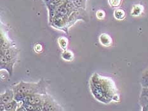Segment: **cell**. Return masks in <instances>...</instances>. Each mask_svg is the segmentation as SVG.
I'll return each instance as SVG.
<instances>
[{
	"label": "cell",
	"instance_id": "1",
	"mask_svg": "<svg viewBox=\"0 0 148 111\" xmlns=\"http://www.w3.org/2000/svg\"><path fill=\"white\" fill-rule=\"evenodd\" d=\"M48 82L41 79L37 82H26L21 81L18 83L13 86L12 89L14 93H22L25 96L31 94H42L46 95Z\"/></svg>",
	"mask_w": 148,
	"mask_h": 111
},
{
	"label": "cell",
	"instance_id": "2",
	"mask_svg": "<svg viewBox=\"0 0 148 111\" xmlns=\"http://www.w3.org/2000/svg\"><path fill=\"white\" fill-rule=\"evenodd\" d=\"M90 84H92L95 88L99 89L111 99L115 97V88L112 81L99 76L97 73H95L92 76Z\"/></svg>",
	"mask_w": 148,
	"mask_h": 111
},
{
	"label": "cell",
	"instance_id": "3",
	"mask_svg": "<svg viewBox=\"0 0 148 111\" xmlns=\"http://www.w3.org/2000/svg\"><path fill=\"white\" fill-rule=\"evenodd\" d=\"M78 20H83L88 22L89 18L88 15L85 12V9L76 8L71 14L69 16L68 22H67V27L69 28Z\"/></svg>",
	"mask_w": 148,
	"mask_h": 111
},
{
	"label": "cell",
	"instance_id": "4",
	"mask_svg": "<svg viewBox=\"0 0 148 111\" xmlns=\"http://www.w3.org/2000/svg\"><path fill=\"white\" fill-rule=\"evenodd\" d=\"M46 95L38 93L27 95L25 96L22 102L32 105V106H34L35 107L40 106V105L43 104Z\"/></svg>",
	"mask_w": 148,
	"mask_h": 111
},
{
	"label": "cell",
	"instance_id": "5",
	"mask_svg": "<svg viewBox=\"0 0 148 111\" xmlns=\"http://www.w3.org/2000/svg\"><path fill=\"white\" fill-rule=\"evenodd\" d=\"M69 17H64V16L56 15L53 20L50 24L55 28L58 29H61L66 31L67 33L68 27H67V22H68Z\"/></svg>",
	"mask_w": 148,
	"mask_h": 111
},
{
	"label": "cell",
	"instance_id": "6",
	"mask_svg": "<svg viewBox=\"0 0 148 111\" xmlns=\"http://www.w3.org/2000/svg\"><path fill=\"white\" fill-rule=\"evenodd\" d=\"M61 107L55 101L53 98L49 95H46L43 102V110L45 111H57L62 110Z\"/></svg>",
	"mask_w": 148,
	"mask_h": 111
},
{
	"label": "cell",
	"instance_id": "7",
	"mask_svg": "<svg viewBox=\"0 0 148 111\" xmlns=\"http://www.w3.org/2000/svg\"><path fill=\"white\" fill-rule=\"evenodd\" d=\"M90 90L92 95H94V97L97 100L105 104L110 102V101L112 100L111 98H109L108 95H106L104 92H102L101 90H100L99 89L95 88L92 84H90Z\"/></svg>",
	"mask_w": 148,
	"mask_h": 111
},
{
	"label": "cell",
	"instance_id": "8",
	"mask_svg": "<svg viewBox=\"0 0 148 111\" xmlns=\"http://www.w3.org/2000/svg\"><path fill=\"white\" fill-rule=\"evenodd\" d=\"M1 52L3 53V54H4L5 56L6 57V58L7 59V60L10 62L13 63L15 64L17 58V54L18 52V49H17L15 46H13L6 50L1 49Z\"/></svg>",
	"mask_w": 148,
	"mask_h": 111
},
{
	"label": "cell",
	"instance_id": "9",
	"mask_svg": "<svg viewBox=\"0 0 148 111\" xmlns=\"http://www.w3.org/2000/svg\"><path fill=\"white\" fill-rule=\"evenodd\" d=\"M14 66V63L10 62L3 53L0 52V67H1L0 68H1V70H6L9 73L10 76H11L13 73Z\"/></svg>",
	"mask_w": 148,
	"mask_h": 111
},
{
	"label": "cell",
	"instance_id": "10",
	"mask_svg": "<svg viewBox=\"0 0 148 111\" xmlns=\"http://www.w3.org/2000/svg\"><path fill=\"white\" fill-rule=\"evenodd\" d=\"M15 93L13 89H8L0 95V104H5L14 100Z\"/></svg>",
	"mask_w": 148,
	"mask_h": 111
},
{
	"label": "cell",
	"instance_id": "11",
	"mask_svg": "<svg viewBox=\"0 0 148 111\" xmlns=\"http://www.w3.org/2000/svg\"><path fill=\"white\" fill-rule=\"evenodd\" d=\"M0 44H1V49L6 50L9 48L13 46V44L10 41L9 38L6 36V35L3 33V32H1V39H0Z\"/></svg>",
	"mask_w": 148,
	"mask_h": 111
},
{
	"label": "cell",
	"instance_id": "12",
	"mask_svg": "<svg viewBox=\"0 0 148 111\" xmlns=\"http://www.w3.org/2000/svg\"><path fill=\"white\" fill-rule=\"evenodd\" d=\"M21 102H18L17 100L15 99L12 100L10 102L5 104V111H15L17 110L18 107L20 106Z\"/></svg>",
	"mask_w": 148,
	"mask_h": 111
},
{
	"label": "cell",
	"instance_id": "13",
	"mask_svg": "<svg viewBox=\"0 0 148 111\" xmlns=\"http://www.w3.org/2000/svg\"><path fill=\"white\" fill-rule=\"evenodd\" d=\"M100 42H101L103 45L108 46L111 45L112 43V39L109 35L106 34H102L99 37Z\"/></svg>",
	"mask_w": 148,
	"mask_h": 111
},
{
	"label": "cell",
	"instance_id": "14",
	"mask_svg": "<svg viewBox=\"0 0 148 111\" xmlns=\"http://www.w3.org/2000/svg\"><path fill=\"white\" fill-rule=\"evenodd\" d=\"M45 4L46 6H55L58 7L59 5L66 1V0H42Z\"/></svg>",
	"mask_w": 148,
	"mask_h": 111
},
{
	"label": "cell",
	"instance_id": "15",
	"mask_svg": "<svg viewBox=\"0 0 148 111\" xmlns=\"http://www.w3.org/2000/svg\"><path fill=\"white\" fill-rule=\"evenodd\" d=\"M139 104L143 111L148 110V97L140 96L139 98Z\"/></svg>",
	"mask_w": 148,
	"mask_h": 111
},
{
	"label": "cell",
	"instance_id": "16",
	"mask_svg": "<svg viewBox=\"0 0 148 111\" xmlns=\"http://www.w3.org/2000/svg\"><path fill=\"white\" fill-rule=\"evenodd\" d=\"M114 17L118 20H123L125 17V12L122 9H117L114 12Z\"/></svg>",
	"mask_w": 148,
	"mask_h": 111
},
{
	"label": "cell",
	"instance_id": "17",
	"mask_svg": "<svg viewBox=\"0 0 148 111\" xmlns=\"http://www.w3.org/2000/svg\"><path fill=\"white\" fill-rule=\"evenodd\" d=\"M72 1L76 8L83 9L86 8V0H73Z\"/></svg>",
	"mask_w": 148,
	"mask_h": 111
},
{
	"label": "cell",
	"instance_id": "18",
	"mask_svg": "<svg viewBox=\"0 0 148 111\" xmlns=\"http://www.w3.org/2000/svg\"><path fill=\"white\" fill-rule=\"evenodd\" d=\"M141 85L143 87H148V69L143 73L141 79Z\"/></svg>",
	"mask_w": 148,
	"mask_h": 111
},
{
	"label": "cell",
	"instance_id": "19",
	"mask_svg": "<svg viewBox=\"0 0 148 111\" xmlns=\"http://www.w3.org/2000/svg\"><path fill=\"white\" fill-rule=\"evenodd\" d=\"M62 59L67 61H70L73 59V54L71 52L69 51H64L62 53Z\"/></svg>",
	"mask_w": 148,
	"mask_h": 111
},
{
	"label": "cell",
	"instance_id": "20",
	"mask_svg": "<svg viewBox=\"0 0 148 111\" xmlns=\"http://www.w3.org/2000/svg\"><path fill=\"white\" fill-rule=\"evenodd\" d=\"M59 45L61 47V48L66 50V49L67 48V43H68V42H67V39L66 38L64 37H60L59 39Z\"/></svg>",
	"mask_w": 148,
	"mask_h": 111
},
{
	"label": "cell",
	"instance_id": "21",
	"mask_svg": "<svg viewBox=\"0 0 148 111\" xmlns=\"http://www.w3.org/2000/svg\"><path fill=\"white\" fill-rule=\"evenodd\" d=\"M141 12H142V8H141L140 6H139V5L135 6L132 10V15H133L134 16H137L140 14Z\"/></svg>",
	"mask_w": 148,
	"mask_h": 111
},
{
	"label": "cell",
	"instance_id": "22",
	"mask_svg": "<svg viewBox=\"0 0 148 111\" xmlns=\"http://www.w3.org/2000/svg\"><path fill=\"white\" fill-rule=\"evenodd\" d=\"M122 0H109V3L112 7L116 8L121 5Z\"/></svg>",
	"mask_w": 148,
	"mask_h": 111
},
{
	"label": "cell",
	"instance_id": "23",
	"mask_svg": "<svg viewBox=\"0 0 148 111\" xmlns=\"http://www.w3.org/2000/svg\"><path fill=\"white\" fill-rule=\"evenodd\" d=\"M140 96L148 97V87H143Z\"/></svg>",
	"mask_w": 148,
	"mask_h": 111
},
{
	"label": "cell",
	"instance_id": "24",
	"mask_svg": "<svg viewBox=\"0 0 148 111\" xmlns=\"http://www.w3.org/2000/svg\"><path fill=\"white\" fill-rule=\"evenodd\" d=\"M34 50L37 53H41L43 50V46L40 44H36L34 46Z\"/></svg>",
	"mask_w": 148,
	"mask_h": 111
},
{
	"label": "cell",
	"instance_id": "25",
	"mask_svg": "<svg viewBox=\"0 0 148 111\" xmlns=\"http://www.w3.org/2000/svg\"><path fill=\"white\" fill-rule=\"evenodd\" d=\"M96 15H97V17L99 19H102L105 16V13L104 12H103L102 10H99L97 14H96Z\"/></svg>",
	"mask_w": 148,
	"mask_h": 111
},
{
	"label": "cell",
	"instance_id": "26",
	"mask_svg": "<svg viewBox=\"0 0 148 111\" xmlns=\"http://www.w3.org/2000/svg\"><path fill=\"white\" fill-rule=\"evenodd\" d=\"M1 111H5V104H1Z\"/></svg>",
	"mask_w": 148,
	"mask_h": 111
}]
</instances>
